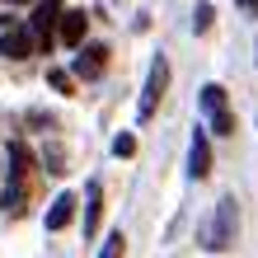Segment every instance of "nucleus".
<instances>
[{"mask_svg": "<svg viewBox=\"0 0 258 258\" xmlns=\"http://www.w3.org/2000/svg\"><path fill=\"white\" fill-rule=\"evenodd\" d=\"M28 188H33V155L24 141H10V183H5V216L28 211Z\"/></svg>", "mask_w": 258, "mask_h": 258, "instance_id": "nucleus-1", "label": "nucleus"}, {"mask_svg": "<svg viewBox=\"0 0 258 258\" xmlns=\"http://www.w3.org/2000/svg\"><path fill=\"white\" fill-rule=\"evenodd\" d=\"M235 225H239V211H235L230 197H225V202H216V211H211V221H207V230H202V249L225 253V249L235 244Z\"/></svg>", "mask_w": 258, "mask_h": 258, "instance_id": "nucleus-2", "label": "nucleus"}, {"mask_svg": "<svg viewBox=\"0 0 258 258\" xmlns=\"http://www.w3.org/2000/svg\"><path fill=\"white\" fill-rule=\"evenodd\" d=\"M56 19H61V0H38L33 19H28L33 42H38V47H47V52H52V42H56Z\"/></svg>", "mask_w": 258, "mask_h": 258, "instance_id": "nucleus-3", "label": "nucleus"}, {"mask_svg": "<svg viewBox=\"0 0 258 258\" xmlns=\"http://www.w3.org/2000/svg\"><path fill=\"white\" fill-rule=\"evenodd\" d=\"M164 85H169V61L164 56H155V66H150V75H146V89H141V103H136V117H155V103L164 99Z\"/></svg>", "mask_w": 258, "mask_h": 258, "instance_id": "nucleus-4", "label": "nucleus"}, {"mask_svg": "<svg viewBox=\"0 0 258 258\" xmlns=\"http://www.w3.org/2000/svg\"><path fill=\"white\" fill-rule=\"evenodd\" d=\"M103 66H108V47H103V42H80V47H75L71 71L80 75V80H99Z\"/></svg>", "mask_w": 258, "mask_h": 258, "instance_id": "nucleus-5", "label": "nucleus"}, {"mask_svg": "<svg viewBox=\"0 0 258 258\" xmlns=\"http://www.w3.org/2000/svg\"><path fill=\"white\" fill-rule=\"evenodd\" d=\"M85 28H89L85 10H61V19H56V38H61L66 47H80V42H85Z\"/></svg>", "mask_w": 258, "mask_h": 258, "instance_id": "nucleus-6", "label": "nucleus"}, {"mask_svg": "<svg viewBox=\"0 0 258 258\" xmlns=\"http://www.w3.org/2000/svg\"><path fill=\"white\" fill-rule=\"evenodd\" d=\"M33 33L28 28H10V33H0V56H10V61H24V56H33Z\"/></svg>", "mask_w": 258, "mask_h": 258, "instance_id": "nucleus-7", "label": "nucleus"}, {"mask_svg": "<svg viewBox=\"0 0 258 258\" xmlns=\"http://www.w3.org/2000/svg\"><path fill=\"white\" fill-rule=\"evenodd\" d=\"M188 174H192V178H207V174H211V141H207V132H192V146H188Z\"/></svg>", "mask_w": 258, "mask_h": 258, "instance_id": "nucleus-8", "label": "nucleus"}, {"mask_svg": "<svg viewBox=\"0 0 258 258\" xmlns=\"http://www.w3.org/2000/svg\"><path fill=\"white\" fill-rule=\"evenodd\" d=\"M99 221H103V183L94 178L85 188V235H99Z\"/></svg>", "mask_w": 258, "mask_h": 258, "instance_id": "nucleus-9", "label": "nucleus"}, {"mask_svg": "<svg viewBox=\"0 0 258 258\" xmlns=\"http://www.w3.org/2000/svg\"><path fill=\"white\" fill-rule=\"evenodd\" d=\"M71 221H75V192H56L47 207V230H66Z\"/></svg>", "mask_w": 258, "mask_h": 258, "instance_id": "nucleus-10", "label": "nucleus"}, {"mask_svg": "<svg viewBox=\"0 0 258 258\" xmlns=\"http://www.w3.org/2000/svg\"><path fill=\"white\" fill-rule=\"evenodd\" d=\"M202 108H207V117L225 108V89L221 85H202Z\"/></svg>", "mask_w": 258, "mask_h": 258, "instance_id": "nucleus-11", "label": "nucleus"}, {"mask_svg": "<svg viewBox=\"0 0 258 258\" xmlns=\"http://www.w3.org/2000/svg\"><path fill=\"white\" fill-rule=\"evenodd\" d=\"M122 253H127V235L113 230L108 239H103V253H99V258H122Z\"/></svg>", "mask_w": 258, "mask_h": 258, "instance_id": "nucleus-12", "label": "nucleus"}, {"mask_svg": "<svg viewBox=\"0 0 258 258\" xmlns=\"http://www.w3.org/2000/svg\"><path fill=\"white\" fill-rule=\"evenodd\" d=\"M211 19H216V10H211L207 0H202V5L192 10V33H207V28H211Z\"/></svg>", "mask_w": 258, "mask_h": 258, "instance_id": "nucleus-13", "label": "nucleus"}, {"mask_svg": "<svg viewBox=\"0 0 258 258\" xmlns=\"http://www.w3.org/2000/svg\"><path fill=\"white\" fill-rule=\"evenodd\" d=\"M211 132H216V136H235V117L225 113V108H221V113H211Z\"/></svg>", "mask_w": 258, "mask_h": 258, "instance_id": "nucleus-14", "label": "nucleus"}, {"mask_svg": "<svg viewBox=\"0 0 258 258\" xmlns=\"http://www.w3.org/2000/svg\"><path fill=\"white\" fill-rule=\"evenodd\" d=\"M113 155H117V160L136 155V136H132V132H122V136H117V141H113Z\"/></svg>", "mask_w": 258, "mask_h": 258, "instance_id": "nucleus-15", "label": "nucleus"}, {"mask_svg": "<svg viewBox=\"0 0 258 258\" xmlns=\"http://www.w3.org/2000/svg\"><path fill=\"white\" fill-rule=\"evenodd\" d=\"M47 85L61 89V94H71V75H66V71H47Z\"/></svg>", "mask_w": 258, "mask_h": 258, "instance_id": "nucleus-16", "label": "nucleus"}, {"mask_svg": "<svg viewBox=\"0 0 258 258\" xmlns=\"http://www.w3.org/2000/svg\"><path fill=\"white\" fill-rule=\"evenodd\" d=\"M239 5H244V14H258V0H239Z\"/></svg>", "mask_w": 258, "mask_h": 258, "instance_id": "nucleus-17", "label": "nucleus"}, {"mask_svg": "<svg viewBox=\"0 0 258 258\" xmlns=\"http://www.w3.org/2000/svg\"><path fill=\"white\" fill-rule=\"evenodd\" d=\"M10 5H28V0H10Z\"/></svg>", "mask_w": 258, "mask_h": 258, "instance_id": "nucleus-18", "label": "nucleus"}]
</instances>
